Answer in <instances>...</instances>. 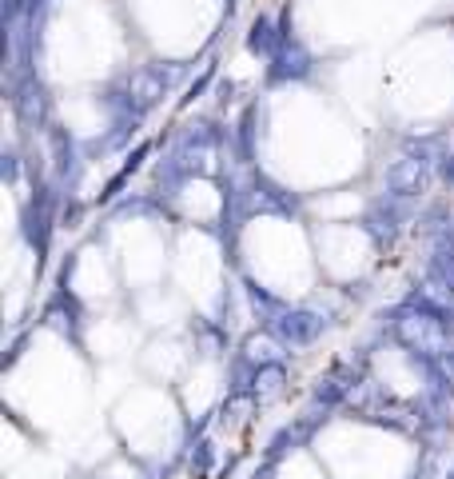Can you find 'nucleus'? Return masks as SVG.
Listing matches in <instances>:
<instances>
[{"instance_id": "f257e3e1", "label": "nucleus", "mask_w": 454, "mask_h": 479, "mask_svg": "<svg viewBox=\"0 0 454 479\" xmlns=\"http://www.w3.org/2000/svg\"><path fill=\"white\" fill-rule=\"evenodd\" d=\"M395 336L407 352H415L419 359H450L454 352V339H450V327H447V316L435 312L430 304H407L402 312L395 316Z\"/></svg>"}, {"instance_id": "f03ea898", "label": "nucleus", "mask_w": 454, "mask_h": 479, "mask_svg": "<svg viewBox=\"0 0 454 479\" xmlns=\"http://www.w3.org/2000/svg\"><path fill=\"white\" fill-rule=\"evenodd\" d=\"M176 76H179L176 64H171V68L144 64V68H136V73H128L124 76V88H120V104H124V116L140 120V116L148 112V108H156L159 100L168 96V88L176 84Z\"/></svg>"}, {"instance_id": "7ed1b4c3", "label": "nucleus", "mask_w": 454, "mask_h": 479, "mask_svg": "<svg viewBox=\"0 0 454 479\" xmlns=\"http://www.w3.org/2000/svg\"><path fill=\"white\" fill-rule=\"evenodd\" d=\"M427 184H430V160H422V156L402 152L395 164L387 168V192L399 196V200H411V196L427 192Z\"/></svg>"}, {"instance_id": "20e7f679", "label": "nucleus", "mask_w": 454, "mask_h": 479, "mask_svg": "<svg viewBox=\"0 0 454 479\" xmlns=\"http://www.w3.org/2000/svg\"><path fill=\"white\" fill-rule=\"evenodd\" d=\"M271 332L284 339V344L303 347L323 332V319L315 312H307V308H291V312H279L275 319H271Z\"/></svg>"}, {"instance_id": "39448f33", "label": "nucleus", "mask_w": 454, "mask_h": 479, "mask_svg": "<svg viewBox=\"0 0 454 479\" xmlns=\"http://www.w3.org/2000/svg\"><path fill=\"white\" fill-rule=\"evenodd\" d=\"M311 73V53L299 44V40H284L275 56H271V68H267V80L284 84V80H303Z\"/></svg>"}, {"instance_id": "423d86ee", "label": "nucleus", "mask_w": 454, "mask_h": 479, "mask_svg": "<svg viewBox=\"0 0 454 479\" xmlns=\"http://www.w3.org/2000/svg\"><path fill=\"white\" fill-rule=\"evenodd\" d=\"M211 156H216V144H211V136L208 132H191L184 136V144H179V172L184 176H204L211 172Z\"/></svg>"}, {"instance_id": "0eeeda50", "label": "nucleus", "mask_w": 454, "mask_h": 479, "mask_svg": "<svg viewBox=\"0 0 454 479\" xmlns=\"http://www.w3.org/2000/svg\"><path fill=\"white\" fill-rule=\"evenodd\" d=\"M48 232H53V196L40 192L33 204L24 208V236L33 240L36 252H44V248H48Z\"/></svg>"}, {"instance_id": "6e6552de", "label": "nucleus", "mask_w": 454, "mask_h": 479, "mask_svg": "<svg viewBox=\"0 0 454 479\" xmlns=\"http://www.w3.org/2000/svg\"><path fill=\"white\" fill-rule=\"evenodd\" d=\"M284 40H291V36H284V28H275V20L271 16H256L251 20V33H247V48L256 56H275L279 48H284Z\"/></svg>"}, {"instance_id": "1a4fd4ad", "label": "nucleus", "mask_w": 454, "mask_h": 479, "mask_svg": "<svg viewBox=\"0 0 454 479\" xmlns=\"http://www.w3.org/2000/svg\"><path fill=\"white\" fill-rule=\"evenodd\" d=\"M244 359L251 367H271L284 359V339H279L275 332H256L244 339Z\"/></svg>"}, {"instance_id": "9d476101", "label": "nucleus", "mask_w": 454, "mask_h": 479, "mask_svg": "<svg viewBox=\"0 0 454 479\" xmlns=\"http://www.w3.org/2000/svg\"><path fill=\"white\" fill-rule=\"evenodd\" d=\"M284 384H287L284 364L256 367V376H251V396H256V404H271V399L284 396Z\"/></svg>"}, {"instance_id": "9b49d317", "label": "nucleus", "mask_w": 454, "mask_h": 479, "mask_svg": "<svg viewBox=\"0 0 454 479\" xmlns=\"http://www.w3.org/2000/svg\"><path fill=\"white\" fill-rule=\"evenodd\" d=\"M16 112L24 120H44L48 116V96L33 76H28L24 84H16Z\"/></svg>"}, {"instance_id": "f8f14e48", "label": "nucleus", "mask_w": 454, "mask_h": 479, "mask_svg": "<svg viewBox=\"0 0 454 479\" xmlns=\"http://www.w3.org/2000/svg\"><path fill=\"white\" fill-rule=\"evenodd\" d=\"M5 180H16V156L13 152L5 156Z\"/></svg>"}]
</instances>
